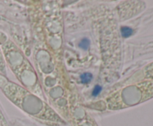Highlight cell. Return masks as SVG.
<instances>
[{"label":"cell","mask_w":153,"mask_h":126,"mask_svg":"<svg viewBox=\"0 0 153 126\" xmlns=\"http://www.w3.org/2000/svg\"><path fill=\"white\" fill-rule=\"evenodd\" d=\"M102 91V87L100 85H96L93 90V96H97Z\"/></svg>","instance_id":"4"},{"label":"cell","mask_w":153,"mask_h":126,"mask_svg":"<svg viewBox=\"0 0 153 126\" xmlns=\"http://www.w3.org/2000/svg\"><path fill=\"white\" fill-rule=\"evenodd\" d=\"M121 33L124 38H128L130 36H132V34L133 33V30L128 27H122Z\"/></svg>","instance_id":"1"},{"label":"cell","mask_w":153,"mask_h":126,"mask_svg":"<svg viewBox=\"0 0 153 126\" xmlns=\"http://www.w3.org/2000/svg\"><path fill=\"white\" fill-rule=\"evenodd\" d=\"M89 45H90V42L87 39H83L82 40H81V42H79V47L81 48H82L83 50H87L88 47H89Z\"/></svg>","instance_id":"3"},{"label":"cell","mask_w":153,"mask_h":126,"mask_svg":"<svg viewBox=\"0 0 153 126\" xmlns=\"http://www.w3.org/2000/svg\"><path fill=\"white\" fill-rule=\"evenodd\" d=\"M80 78L82 83L87 84V83L91 82L93 78V76L92 74H90V73H84V74H83L82 75H81Z\"/></svg>","instance_id":"2"}]
</instances>
